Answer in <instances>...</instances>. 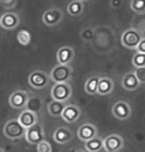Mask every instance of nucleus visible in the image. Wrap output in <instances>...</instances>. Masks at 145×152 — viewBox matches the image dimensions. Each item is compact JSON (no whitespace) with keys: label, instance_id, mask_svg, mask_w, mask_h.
<instances>
[{"label":"nucleus","instance_id":"f257e3e1","mask_svg":"<svg viewBox=\"0 0 145 152\" xmlns=\"http://www.w3.org/2000/svg\"><path fill=\"white\" fill-rule=\"evenodd\" d=\"M27 128H25L19 119H10L5 123L3 127L4 135L8 139H21L26 136Z\"/></svg>","mask_w":145,"mask_h":152},{"label":"nucleus","instance_id":"b1692460","mask_svg":"<svg viewBox=\"0 0 145 152\" xmlns=\"http://www.w3.org/2000/svg\"><path fill=\"white\" fill-rule=\"evenodd\" d=\"M17 41L20 45L28 46L32 41V35L27 30H20L17 34Z\"/></svg>","mask_w":145,"mask_h":152},{"label":"nucleus","instance_id":"412c9836","mask_svg":"<svg viewBox=\"0 0 145 152\" xmlns=\"http://www.w3.org/2000/svg\"><path fill=\"white\" fill-rule=\"evenodd\" d=\"M85 147H86V150L87 152H98L103 148V139L96 136L89 141H86Z\"/></svg>","mask_w":145,"mask_h":152},{"label":"nucleus","instance_id":"2f4dec72","mask_svg":"<svg viewBox=\"0 0 145 152\" xmlns=\"http://www.w3.org/2000/svg\"><path fill=\"white\" fill-rule=\"evenodd\" d=\"M76 152H86V151H82V150H77Z\"/></svg>","mask_w":145,"mask_h":152},{"label":"nucleus","instance_id":"20e7f679","mask_svg":"<svg viewBox=\"0 0 145 152\" xmlns=\"http://www.w3.org/2000/svg\"><path fill=\"white\" fill-rule=\"evenodd\" d=\"M142 39H143V37H142L141 34L136 29H133V28L127 29L121 35L122 45L127 49H132V50H135L137 48V46L141 42Z\"/></svg>","mask_w":145,"mask_h":152},{"label":"nucleus","instance_id":"7ed1b4c3","mask_svg":"<svg viewBox=\"0 0 145 152\" xmlns=\"http://www.w3.org/2000/svg\"><path fill=\"white\" fill-rule=\"evenodd\" d=\"M72 94L73 90L69 83H57L51 91L53 99L60 102H68L72 97Z\"/></svg>","mask_w":145,"mask_h":152},{"label":"nucleus","instance_id":"bb28decb","mask_svg":"<svg viewBox=\"0 0 145 152\" xmlns=\"http://www.w3.org/2000/svg\"><path fill=\"white\" fill-rule=\"evenodd\" d=\"M81 37L82 40L85 41H92L95 37V31H93L92 28H85L84 30L81 32Z\"/></svg>","mask_w":145,"mask_h":152},{"label":"nucleus","instance_id":"1a4fd4ad","mask_svg":"<svg viewBox=\"0 0 145 152\" xmlns=\"http://www.w3.org/2000/svg\"><path fill=\"white\" fill-rule=\"evenodd\" d=\"M123 146V139L117 134H111L103 139V149L106 152H117Z\"/></svg>","mask_w":145,"mask_h":152},{"label":"nucleus","instance_id":"f03ea898","mask_svg":"<svg viewBox=\"0 0 145 152\" xmlns=\"http://www.w3.org/2000/svg\"><path fill=\"white\" fill-rule=\"evenodd\" d=\"M73 68L70 65L58 64L51 71V80L54 83H68L72 79Z\"/></svg>","mask_w":145,"mask_h":152},{"label":"nucleus","instance_id":"9b49d317","mask_svg":"<svg viewBox=\"0 0 145 152\" xmlns=\"http://www.w3.org/2000/svg\"><path fill=\"white\" fill-rule=\"evenodd\" d=\"M98 136V129L92 123H86L79 126L78 129V137L82 141H89Z\"/></svg>","mask_w":145,"mask_h":152},{"label":"nucleus","instance_id":"c85d7f7f","mask_svg":"<svg viewBox=\"0 0 145 152\" xmlns=\"http://www.w3.org/2000/svg\"><path fill=\"white\" fill-rule=\"evenodd\" d=\"M134 73L139 80V82H140V84H145V66L144 67L135 68Z\"/></svg>","mask_w":145,"mask_h":152},{"label":"nucleus","instance_id":"393cba45","mask_svg":"<svg viewBox=\"0 0 145 152\" xmlns=\"http://www.w3.org/2000/svg\"><path fill=\"white\" fill-rule=\"evenodd\" d=\"M130 8L133 12L142 14L145 12V0H131Z\"/></svg>","mask_w":145,"mask_h":152},{"label":"nucleus","instance_id":"473e14b6","mask_svg":"<svg viewBox=\"0 0 145 152\" xmlns=\"http://www.w3.org/2000/svg\"><path fill=\"white\" fill-rule=\"evenodd\" d=\"M81 1H82V2H85V1H89V0H81Z\"/></svg>","mask_w":145,"mask_h":152},{"label":"nucleus","instance_id":"f3484780","mask_svg":"<svg viewBox=\"0 0 145 152\" xmlns=\"http://www.w3.org/2000/svg\"><path fill=\"white\" fill-rule=\"evenodd\" d=\"M72 131L68 127H64V126L57 128L54 132V140L59 144H64V143L69 142L72 139Z\"/></svg>","mask_w":145,"mask_h":152},{"label":"nucleus","instance_id":"6ab92c4d","mask_svg":"<svg viewBox=\"0 0 145 152\" xmlns=\"http://www.w3.org/2000/svg\"><path fill=\"white\" fill-rule=\"evenodd\" d=\"M113 81L109 78H101L98 84V94L101 96H106V94H110L113 91Z\"/></svg>","mask_w":145,"mask_h":152},{"label":"nucleus","instance_id":"c756f323","mask_svg":"<svg viewBox=\"0 0 145 152\" xmlns=\"http://www.w3.org/2000/svg\"><path fill=\"white\" fill-rule=\"evenodd\" d=\"M135 51H136V52L145 54V38H143L141 40V42L139 43V45L137 46V48L135 49Z\"/></svg>","mask_w":145,"mask_h":152},{"label":"nucleus","instance_id":"dca6fc26","mask_svg":"<svg viewBox=\"0 0 145 152\" xmlns=\"http://www.w3.org/2000/svg\"><path fill=\"white\" fill-rule=\"evenodd\" d=\"M121 84L124 90H126L128 91H135L136 88H138V87L140 86V82H139V80L137 79L134 72H132V73L126 74L125 76L123 77Z\"/></svg>","mask_w":145,"mask_h":152},{"label":"nucleus","instance_id":"9d476101","mask_svg":"<svg viewBox=\"0 0 145 152\" xmlns=\"http://www.w3.org/2000/svg\"><path fill=\"white\" fill-rule=\"evenodd\" d=\"M111 113L116 118L125 120L131 115V107L125 102H117L111 108Z\"/></svg>","mask_w":145,"mask_h":152},{"label":"nucleus","instance_id":"6e6552de","mask_svg":"<svg viewBox=\"0 0 145 152\" xmlns=\"http://www.w3.org/2000/svg\"><path fill=\"white\" fill-rule=\"evenodd\" d=\"M29 94L26 91L17 90L9 97V104L13 108H23L26 107Z\"/></svg>","mask_w":145,"mask_h":152},{"label":"nucleus","instance_id":"a211bd4d","mask_svg":"<svg viewBox=\"0 0 145 152\" xmlns=\"http://www.w3.org/2000/svg\"><path fill=\"white\" fill-rule=\"evenodd\" d=\"M67 107L66 102H60V100L53 99L48 105V113L52 116H62L63 111Z\"/></svg>","mask_w":145,"mask_h":152},{"label":"nucleus","instance_id":"4be33fe9","mask_svg":"<svg viewBox=\"0 0 145 152\" xmlns=\"http://www.w3.org/2000/svg\"><path fill=\"white\" fill-rule=\"evenodd\" d=\"M42 105H43L42 99H40L39 96H33L29 97L25 108H26V110H29L31 111H34L35 113L38 114L39 111H41V110H42Z\"/></svg>","mask_w":145,"mask_h":152},{"label":"nucleus","instance_id":"a878e982","mask_svg":"<svg viewBox=\"0 0 145 152\" xmlns=\"http://www.w3.org/2000/svg\"><path fill=\"white\" fill-rule=\"evenodd\" d=\"M132 65L134 66L135 68L144 67L145 66V54L135 52L134 56H133V58H132Z\"/></svg>","mask_w":145,"mask_h":152},{"label":"nucleus","instance_id":"aec40b11","mask_svg":"<svg viewBox=\"0 0 145 152\" xmlns=\"http://www.w3.org/2000/svg\"><path fill=\"white\" fill-rule=\"evenodd\" d=\"M101 78L98 76L90 77V79H87V81L85 84V91L87 94H98V84Z\"/></svg>","mask_w":145,"mask_h":152},{"label":"nucleus","instance_id":"0eeeda50","mask_svg":"<svg viewBox=\"0 0 145 152\" xmlns=\"http://www.w3.org/2000/svg\"><path fill=\"white\" fill-rule=\"evenodd\" d=\"M63 12L59 8H51L48 9L43 15V22L45 25L49 27H53L58 25L63 20Z\"/></svg>","mask_w":145,"mask_h":152},{"label":"nucleus","instance_id":"423d86ee","mask_svg":"<svg viewBox=\"0 0 145 152\" xmlns=\"http://www.w3.org/2000/svg\"><path fill=\"white\" fill-rule=\"evenodd\" d=\"M25 138H26V140L30 144H38V143L45 140L44 130H43L42 125L37 122L36 124L32 125L29 128H27Z\"/></svg>","mask_w":145,"mask_h":152},{"label":"nucleus","instance_id":"f8f14e48","mask_svg":"<svg viewBox=\"0 0 145 152\" xmlns=\"http://www.w3.org/2000/svg\"><path fill=\"white\" fill-rule=\"evenodd\" d=\"M20 23V17L14 12H7L2 15L0 19V25L3 29L12 30L18 26Z\"/></svg>","mask_w":145,"mask_h":152},{"label":"nucleus","instance_id":"2eb2a0df","mask_svg":"<svg viewBox=\"0 0 145 152\" xmlns=\"http://www.w3.org/2000/svg\"><path fill=\"white\" fill-rule=\"evenodd\" d=\"M18 119L25 128H29L32 125L36 124V123L38 122V116H37V113H35L34 111H31L29 110H26V108L21 113V114H20L18 117Z\"/></svg>","mask_w":145,"mask_h":152},{"label":"nucleus","instance_id":"5701e85b","mask_svg":"<svg viewBox=\"0 0 145 152\" xmlns=\"http://www.w3.org/2000/svg\"><path fill=\"white\" fill-rule=\"evenodd\" d=\"M84 11V3L81 0H74L68 5V13L71 16H79Z\"/></svg>","mask_w":145,"mask_h":152},{"label":"nucleus","instance_id":"39448f33","mask_svg":"<svg viewBox=\"0 0 145 152\" xmlns=\"http://www.w3.org/2000/svg\"><path fill=\"white\" fill-rule=\"evenodd\" d=\"M51 80V76L48 75L46 72L43 71H34L30 74L28 82L29 85L34 88H44L49 85V82Z\"/></svg>","mask_w":145,"mask_h":152},{"label":"nucleus","instance_id":"ddd939ff","mask_svg":"<svg viewBox=\"0 0 145 152\" xmlns=\"http://www.w3.org/2000/svg\"><path fill=\"white\" fill-rule=\"evenodd\" d=\"M75 57V51L72 47L65 46L60 48L57 52V60L59 64L62 65H70Z\"/></svg>","mask_w":145,"mask_h":152},{"label":"nucleus","instance_id":"cd10ccee","mask_svg":"<svg viewBox=\"0 0 145 152\" xmlns=\"http://www.w3.org/2000/svg\"><path fill=\"white\" fill-rule=\"evenodd\" d=\"M37 151L38 152H52V146L46 140H43L37 144Z\"/></svg>","mask_w":145,"mask_h":152},{"label":"nucleus","instance_id":"4468645a","mask_svg":"<svg viewBox=\"0 0 145 152\" xmlns=\"http://www.w3.org/2000/svg\"><path fill=\"white\" fill-rule=\"evenodd\" d=\"M79 116H81V110L79 107L75 104H67L61 117L68 123H74L79 118Z\"/></svg>","mask_w":145,"mask_h":152},{"label":"nucleus","instance_id":"7c9ffc66","mask_svg":"<svg viewBox=\"0 0 145 152\" xmlns=\"http://www.w3.org/2000/svg\"><path fill=\"white\" fill-rule=\"evenodd\" d=\"M121 5V0H111L112 7H119Z\"/></svg>","mask_w":145,"mask_h":152}]
</instances>
